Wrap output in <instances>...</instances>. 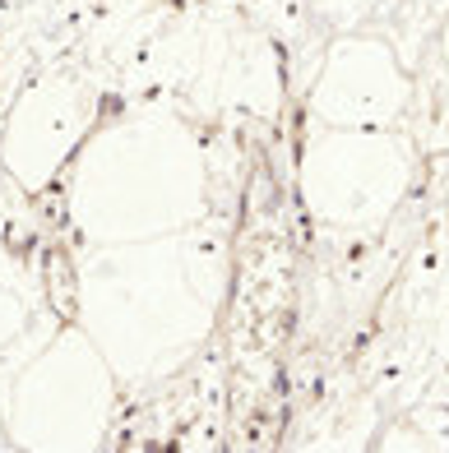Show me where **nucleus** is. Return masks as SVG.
Instances as JSON below:
<instances>
[{
  "instance_id": "f257e3e1",
  "label": "nucleus",
  "mask_w": 449,
  "mask_h": 453,
  "mask_svg": "<svg viewBox=\"0 0 449 453\" xmlns=\"http://www.w3.org/2000/svg\"><path fill=\"white\" fill-rule=\"evenodd\" d=\"M43 292L51 301V311L60 319H74L79 315V273H74V255L66 245H51L47 259H43Z\"/></svg>"
}]
</instances>
